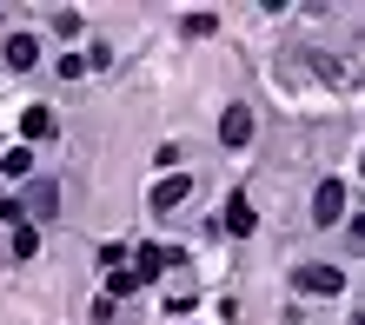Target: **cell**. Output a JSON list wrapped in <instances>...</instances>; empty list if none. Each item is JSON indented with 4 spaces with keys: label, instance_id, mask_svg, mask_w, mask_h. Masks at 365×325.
I'll return each mask as SVG.
<instances>
[{
    "label": "cell",
    "instance_id": "obj_1",
    "mask_svg": "<svg viewBox=\"0 0 365 325\" xmlns=\"http://www.w3.org/2000/svg\"><path fill=\"white\" fill-rule=\"evenodd\" d=\"M292 286L299 292H319V299H339V292H346V272H339V266H299Z\"/></svg>",
    "mask_w": 365,
    "mask_h": 325
},
{
    "label": "cell",
    "instance_id": "obj_2",
    "mask_svg": "<svg viewBox=\"0 0 365 325\" xmlns=\"http://www.w3.org/2000/svg\"><path fill=\"white\" fill-rule=\"evenodd\" d=\"M166 266H180V252H173V246H140V252H133V266H126V272H133L140 286H146V279H160Z\"/></svg>",
    "mask_w": 365,
    "mask_h": 325
},
{
    "label": "cell",
    "instance_id": "obj_3",
    "mask_svg": "<svg viewBox=\"0 0 365 325\" xmlns=\"http://www.w3.org/2000/svg\"><path fill=\"white\" fill-rule=\"evenodd\" d=\"M53 206H60V186L53 180H34L27 200H20V220H53Z\"/></svg>",
    "mask_w": 365,
    "mask_h": 325
},
{
    "label": "cell",
    "instance_id": "obj_4",
    "mask_svg": "<svg viewBox=\"0 0 365 325\" xmlns=\"http://www.w3.org/2000/svg\"><path fill=\"white\" fill-rule=\"evenodd\" d=\"M220 226L232 232V239H246V232L259 226V212H252V200H246V192H232V200H226V212H220Z\"/></svg>",
    "mask_w": 365,
    "mask_h": 325
},
{
    "label": "cell",
    "instance_id": "obj_5",
    "mask_svg": "<svg viewBox=\"0 0 365 325\" xmlns=\"http://www.w3.org/2000/svg\"><path fill=\"white\" fill-rule=\"evenodd\" d=\"M252 140V106H226L220 113V146H246Z\"/></svg>",
    "mask_w": 365,
    "mask_h": 325
},
{
    "label": "cell",
    "instance_id": "obj_6",
    "mask_svg": "<svg viewBox=\"0 0 365 325\" xmlns=\"http://www.w3.org/2000/svg\"><path fill=\"white\" fill-rule=\"evenodd\" d=\"M312 220H319V226L346 220V186H339V180H326V186H319V200H312Z\"/></svg>",
    "mask_w": 365,
    "mask_h": 325
},
{
    "label": "cell",
    "instance_id": "obj_7",
    "mask_svg": "<svg viewBox=\"0 0 365 325\" xmlns=\"http://www.w3.org/2000/svg\"><path fill=\"white\" fill-rule=\"evenodd\" d=\"M186 192H192V180H186V172H173V180H160V186H153V200H146V206H153V212H173Z\"/></svg>",
    "mask_w": 365,
    "mask_h": 325
},
{
    "label": "cell",
    "instance_id": "obj_8",
    "mask_svg": "<svg viewBox=\"0 0 365 325\" xmlns=\"http://www.w3.org/2000/svg\"><path fill=\"white\" fill-rule=\"evenodd\" d=\"M34 60H40V40H34V33H7V67H14V73H27Z\"/></svg>",
    "mask_w": 365,
    "mask_h": 325
},
{
    "label": "cell",
    "instance_id": "obj_9",
    "mask_svg": "<svg viewBox=\"0 0 365 325\" xmlns=\"http://www.w3.org/2000/svg\"><path fill=\"white\" fill-rule=\"evenodd\" d=\"M34 172V146H7L0 153V180H27Z\"/></svg>",
    "mask_w": 365,
    "mask_h": 325
},
{
    "label": "cell",
    "instance_id": "obj_10",
    "mask_svg": "<svg viewBox=\"0 0 365 325\" xmlns=\"http://www.w3.org/2000/svg\"><path fill=\"white\" fill-rule=\"evenodd\" d=\"M53 113H47V106H27V113H20V133H27V140H53Z\"/></svg>",
    "mask_w": 365,
    "mask_h": 325
},
{
    "label": "cell",
    "instance_id": "obj_11",
    "mask_svg": "<svg viewBox=\"0 0 365 325\" xmlns=\"http://www.w3.org/2000/svg\"><path fill=\"white\" fill-rule=\"evenodd\" d=\"M133 292H140V279L126 272V266H120V272H106V299H133Z\"/></svg>",
    "mask_w": 365,
    "mask_h": 325
},
{
    "label": "cell",
    "instance_id": "obj_12",
    "mask_svg": "<svg viewBox=\"0 0 365 325\" xmlns=\"http://www.w3.org/2000/svg\"><path fill=\"white\" fill-rule=\"evenodd\" d=\"M34 252H40V232L20 220V226H14V259H34Z\"/></svg>",
    "mask_w": 365,
    "mask_h": 325
},
{
    "label": "cell",
    "instance_id": "obj_13",
    "mask_svg": "<svg viewBox=\"0 0 365 325\" xmlns=\"http://www.w3.org/2000/svg\"><path fill=\"white\" fill-rule=\"evenodd\" d=\"M53 33H60V40H73V33H80V14H73V7H60V14H53Z\"/></svg>",
    "mask_w": 365,
    "mask_h": 325
},
{
    "label": "cell",
    "instance_id": "obj_14",
    "mask_svg": "<svg viewBox=\"0 0 365 325\" xmlns=\"http://www.w3.org/2000/svg\"><path fill=\"white\" fill-rule=\"evenodd\" d=\"M87 73V53H60V80H80Z\"/></svg>",
    "mask_w": 365,
    "mask_h": 325
},
{
    "label": "cell",
    "instance_id": "obj_15",
    "mask_svg": "<svg viewBox=\"0 0 365 325\" xmlns=\"http://www.w3.org/2000/svg\"><path fill=\"white\" fill-rule=\"evenodd\" d=\"M212 27H220V20H212V14H186V33H192V40H206Z\"/></svg>",
    "mask_w": 365,
    "mask_h": 325
},
{
    "label": "cell",
    "instance_id": "obj_16",
    "mask_svg": "<svg viewBox=\"0 0 365 325\" xmlns=\"http://www.w3.org/2000/svg\"><path fill=\"white\" fill-rule=\"evenodd\" d=\"M0 220H7V226H20V200H7V192H0Z\"/></svg>",
    "mask_w": 365,
    "mask_h": 325
}]
</instances>
